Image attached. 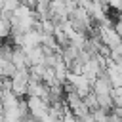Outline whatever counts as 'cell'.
<instances>
[{
  "instance_id": "obj_6",
  "label": "cell",
  "mask_w": 122,
  "mask_h": 122,
  "mask_svg": "<svg viewBox=\"0 0 122 122\" xmlns=\"http://www.w3.org/2000/svg\"><path fill=\"white\" fill-rule=\"evenodd\" d=\"M40 122H42V120H40Z\"/></svg>"
},
{
  "instance_id": "obj_5",
  "label": "cell",
  "mask_w": 122,
  "mask_h": 122,
  "mask_svg": "<svg viewBox=\"0 0 122 122\" xmlns=\"http://www.w3.org/2000/svg\"><path fill=\"white\" fill-rule=\"evenodd\" d=\"M111 95H112L114 107H122V88H112Z\"/></svg>"
},
{
  "instance_id": "obj_3",
  "label": "cell",
  "mask_w": 122,
  "mask_h": 122,
  "mask_svg": "<svg viewBox=\"0 0 122 122\" xmlns=\"http://www.w3.org/2000/svg\"><path fill=\"white\" fill-rule=\"evenodd\" d=\"M84 101H86V105L90 107V111L101 109V107H99V99H97V93H95V92H90V93L84 97Z\"/></svg>"
},
{
  "instance_id": "obj_1",
  "label": "cell",
  "mask_w": 122,
  "mask_h": 122,
  "mask_svg": "<svg viewBox=\"0 0 122 122\" xmlns=\"http://www.w3.org/2000/svg\"><path fill=\"white\" fill-rule=\"evenodd\" d=\"M27 105H29L30 114L36 116L38 120L48 116L50 114V107H51V103L48 99H42V97H27Z\"/></svg>"
},
{
  "instance_id": "obj_4",
  "label": "cell",
  "mask_w": 122,
  "mask_h": 122,
  "mask_svg": "<svg viewBox=\"0 0 122 122\" xmlns=\"http://www.w3.org/2000/svg\"><path fill=\"white\" fill-rule=\"evenodd\" d=\"M19 6H21V2H19V0H2V11L13 13Z\"/></svg>"
},
{
  "instance_id": "obj_2",
  "label": "cell",
  "mask_w": 122,
  "mask_h": 122,
  "mask_svg": "<svg viewBox=\"0 0 122 122\" xmlns=\"http://www.w3.org/2000/svg\"><path fill=\"white\" fill-rule=\"evenodd\" d=\"M93 92H95L97 95H101V93H111V92H112V82H111L107 71H101V74H99L97 80L93 82Z\"/></svg>"
}]
</instances>
